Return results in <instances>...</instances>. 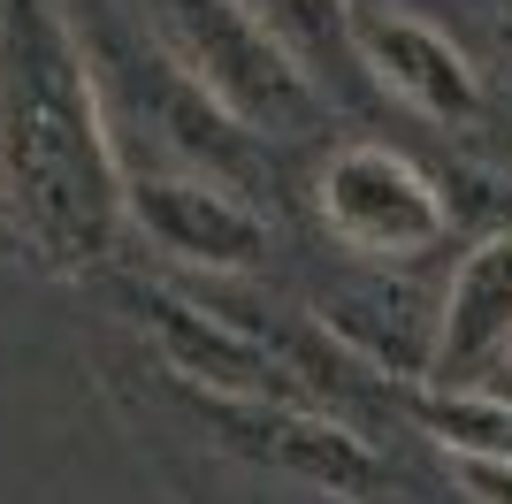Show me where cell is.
<instances>
[{"mask_svg": "<svg viewBox=\"0 0 512 504\" xmlns=\"http://www.w3.org/2000/svg\"><path fill=\"white\" fill-rule=\"evenodd\" d=\"M436 314H444V298H421L413 283H390V268L344 275V283H329L314 298L321 336L344 344L367 375L406 382V390L436 375Z\"/></svg>", "mask_w": 512, "mask_h": 504, "instance_id": "cell-7", "label": "cell"}, {"mask_svg": "<svg viewBox=\"0 0 512 504\" xmlns=\"http://www.w3.org/2000/svg\"><path fill=\"white\" fill-rule=\"evenodd\" d=\"M474 504H512V459H451Z\"/></svg>", "mask_w": 512, "mask_h": 504, "instance_id": "cell-11", "label": "cell"}, {"mask_svg": "<svg viewBox=\"0 0 512 504\" xmlns=\"http://www.w3.org/2000/svg\"><path fill=\"white\" fill-rule=\"evenodd\" d=\"M253 8L268 16V31H276L306 69L321 62V46H329V54L352 46V39H344V8H337V0H253Z\"/></svg>", "mask_w": 512, "mask_h": 504, "instance_id": "cell-10", "label": "cell"}, {"mask_svg": "<svg viewBox=\"0 0 512 504\" xmlns=\"http://www.w3.org/2000/svg\"><path fill=\"white\" fill-rule=\"evenodd\" d=\"M321 222L344 252H360L375 268H406L421 252H436L451 237V207L406 153L390 146H337L321 168Z\"/></svg>", "mask_w": 512, "mask_h": 504, "instance_id": "cell-4", "label": "cell"}, {"mask_svg": "<svg viewBox=\"0 0 512 504\" xmlns=\"http://www.w3.org/2000/svg\"><path fill=\"white\" fill-rule=\"evenodd\" d=\"M344 39L360 54V69L383 84L390 100H406L428 123H474L482 115V69L413 8L390 0H352L344 8Z\"/></svg>", "mask_w": 512, "mask_h": 504, "instance_id": "cell-5", "label": "cell"}, {"mask_svg": "<svg viewBox=\"0 0 512 504\" xmlns=\"http://www.w3.org/2000/svg\"><path fill=\"white\" fill-rule=\"evenodd\" d=\"M130 230L207 275H245L268 260V214L245 207L230 184L214 176H130Z\"/></svg>", "mask_w": 512, "mask_h": 504, "instance_id": "cell-6", "label": "cell"}, {"mask_svg": "<svg viewBox=\"0 0 512 504\" xmlns=\"http://www.w3.org/2000/svg\"><path fill=\"white\" fill-rule=\"evenodd\" d=\"M161 16H169V54L192 69V84L230 123H245L253 138L321 130L329 100H321L314 69L268 31L253 0H161Z\"/></svg>", "mask_w": 512, "mask_h": 504, "instance_id": "cell-2", "label": "cell"}, {"mask_svg": "<svg viewBox=\"0 0 512 504\" xmlns=\"http://www.w3.org/2000/svg\"><path fill=\"white\" fill-rule=\"evenodd\" d=\"M184 398L199 405V420L222 451L268 466L283 482L329 489V497H352V504L383 497L390 482L383 451L344 413H321V405H299V398H207V390H184Z\"/></svg>", "mask_w": 512, "mask_h": 504, "instance_id": "cell-3", "label": "cell"}, {"mask_svg": "<svg viewBox=\"0 0 512 504\" xmlns=\"http://www.w3.org/2000/svg\"><path fill=\"white\" fill-rule=\"evenodd\" d=\"M406 420L428 443H444L451 459H512V398L482 382H413Z\"/></svg>", "mask_w": 512, "mask_h": 504, "instance_id": "cell-9", "label": "cell"}, {"mask_svg": "<svg viewBox=\"0 0 512 504\" xmlns=\"http://www.w3.org/2000/svg\"><path fill=\"white\" fill-rule=\"evenodd\" d=\"M512 359V230L482 237V245L459 260L444 291V314H436V375L428 382H482Z\"/></svg>", "mask_w": 512, "mask_h": 504, "instance_id": "cell-8", "label": "cell"}, {"mask_svg": "<svg viewBox=\"0 0 512 504\" xmlns=\"http://www.w3.org/2000/svg\"><path fill=\"white\" fill-rule=\"evenodd\" d=\"M92 69L69 0H0V222L46 275H92L130 230Z\"/></svg>", "mask_w": 512, "mask_h": 504, "instance_id": "cell-1", "label": "cell"}, {"mask_svg": "<svg viewBox=\"0 0 512 504\" xmlns=\"http://www.w3.org/2000/svg\"><path fill=\"white\" fill-rule=\"evenodd\" d=\"M505 69H512V31H505Z\"/></svg>", "mask_w": 512, "mask_h": 504, "instance_id": "cell-12", "label": "cell"}]
</instances>
